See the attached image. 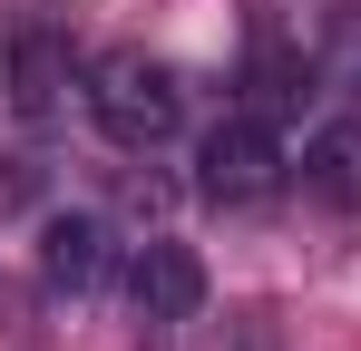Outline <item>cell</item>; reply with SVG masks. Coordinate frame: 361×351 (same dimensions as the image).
Wrapping results in <instances>:
<instances>
[{
  "label": "cell",
  "mask_w": 361,
  "mask_h": 351,
  "mask_svg": "<svg viewBox=\"0 0 361 351\" xmlns=\"http://www.w3.org/2000/svg\"><path fill=\"white\" fill-rule=\"evenodd\" d=\"M39 273H49V292H98L108 273H118V234L98 225V215H49Z\"/></svg>",
  "instance_id": "cell-4"
},
{
  "label": "cell",
  "mask_w": 361,
  "mask_h": 351,
  "mask_svg": "<svg viewBox=\"0 0 361 351\" xmlns=\"http://www.w3.org/2000/svg\"><path fill=\"white\" fill-rule=\"evenodd\" d=\"M59 88H68V49L39 39V30H20V49H10V98H20V117H49Z\"/></svg>",
  "instance_id": "cell-6"
},
{
  "label": "cell",
  "mask_w": 361,
  "mask_h": 351,
  "mask_svg": "<svg viewBox=\"0 0 361 351\" xmlns=\"http://www.w3.org/2000/svg\"><path fill=\"white\" fill-rule=\"evenodd\" d=\"M302 195H322L332 215H361V127L352 117L302 137Z\"/></svg>",
  "instance_id": "cell-5"
},
{
  "label": "cell",
  "mask_w": 361,
  "mask_h": 351,
  "mask_svg": "<svg viewBox=\"0 0 361 351\" xmlns=\"http://www.w3.org/2000/svg\"><path fill=\"white\" fill-rule=\"evenodd\" d=\"M88 117L108 127V147L147 156V147H166V137L185 127V88H176V68H166V58L108 49V58H88Z\"/></svg>",
  "instance_id": "cell-1"
},
{
  "label": "cell",
  "mask_w": 361,
  "mask_h": 351,
  "mask_svg": "<svg viewBox=\"0 0 361 351\" xmlns=\"http://www.w3.org/2000/svg\"><path fill=\"white\" fill-rule=\"evenodd\" d=\"M195 185H205L215 205H264V195L283 185V137H274L264 117H215L205 147H195Z\"/></svg>",
  "instance_id": "cell-2"
},
{
  "label": "cell",
  "mask_w": 361,
  "mask_h": 351,
  "mask_svg": "<svg viewBox=\"0 0 361 351\" xmlns=\"http://www.w3.org/2000/svg\"><path fill=\"white\" fill-rule=\"evenodd\" d=\"M127 302H137V322H195L205 312V264H195V244L176 234H147L137 254H127Z\"/></svg>",
  "instance_id": "cell-3"
}]
</instances>
